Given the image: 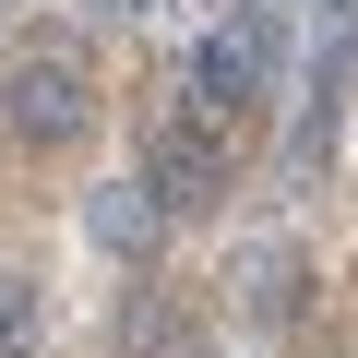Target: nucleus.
Segmentation results:
<instances>
[{"label":"nucleus","mask_w":358,"mask_h":358,"mask_svg":"<svg viewBox=\"0 0 358 358\" xmlns=\"http://www.w3.org/2000/svg\"><path fill=\"white\" fill-rule=\"evenodd\" d=\"M263 72H275V24H263V0H239L227 24H203V48H192V108H227V120H251L263 108Z\"/></svg>","instance_id":"7ed1b4c3"},{"label":"nucleus","mask_w":358,"mask_h":358,"mask_svg":"<svg viewBox=\"0 0 358 358\" xmlns=\"http://www.w3.org/2000/svg\"><path fill=\"white\" fill-rule=\"evenodd\" d=\"M84 227H96V251H120V263H155V239H167V203L143 192V179H108V192L84 203Z\"/></svg>","instance_id":"20e7f679"},{"label":"nucleus","mask_w":358,"mask_h":358,"mask_svg":"<svg viewBox=\"0 0 358 358\" xmlns=\"http://www.w3.org/2000/svg\"><path fill=\"white\" fill-rule=\"evenodd\" d=\"M0 120H13V143H36V155H72L96 131V60H84V36H24L13 60H0Z\"/></svg>","instance_id":"f257e3e1"},{"label":"nucleus","mask_w":358,"mask_h":358,"mask_svg":"<svg viewBox=\"0 0 358 358\" xmlns=\"http://www.w3.org/2000/svg\"><path fill=\"white\" fill-rule=\"evenodd\" d=\"M120 13H155V0H120Z\"/></svg>","instance_id":"0eeeda50"},{"label":"nucleus","mask_w":358,"mask_h":358,"mask_svg":"<svg viewBox=\"0 0 358 358\" xmlns=\"http://www.w3.org/2000/svg\"><path fill=\"white\" fill-rule=\"evenodd\" d=\"M322 13H334V24H358V0H322Z\"/></svg>","instance_id":"423d86ee"},{"label":"nucleus","mask_w":358,"mask_h":358,"mask_svg":"<svg viewBox=\"0 0 358 358\" xmlns=\"http://www.w3.org/2000/svg\"><path fill=\"white\" fill-rule=\"evenodd\" d=\"M239 131H251V120H227V108H192V96H179V108L143 131V192H155L167 215H203V203L227 192V167H239Z\"/></svg>","instance_id":"f03ea898"},{"label":"nucleus","mask_w":358,"mask_h":358,"mask_svg":"<svg viewBox=\"0 0 358 358\" xmlns=\"http://www.w3.org/2000/svg\"><path fill=\"white\" fill-rule=\"evenodd\" d=\"M24 346H36V287L0 275V358H24Z\"/></svg>","instance_id":"39448f33"}]
</instances>
